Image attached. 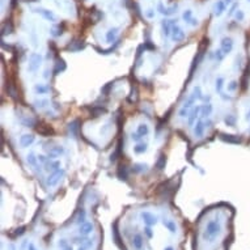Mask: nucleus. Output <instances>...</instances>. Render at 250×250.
Here are the masks:
<instances>
[{
    "instance_id": "f257e3e1",
    "label": "nucleus",
    "mask_w": 250,
    "mask_h": 250,
    "mask_svg": "<svg viewBox=\"0 0 250 250\" xmlns=\"http://www.w3.org/2000/svg\"><path fill=\"white\" fill-rule=\"evenodd\" d=\"M203 98V94H202V88L200 87H195L193 92H191V94L189 96V98L186 100L182 106L179 107V110H178V117L179 118H187L189 114H190V111L193 110V107H194V104L197 102L198 100H202Z\"/></svg>"
},
{
    "instance_id": "f03ea898",
    "label": "nucleus",
    "mask_w": 250,
    "mask_h": 250,
    "mask_svg": "<svg viewBox=\"0 0 250 250\" xmlns=\"http://www.w3.org/2000/svg\"><path fill=\"white\" fill-rule=\"evenodd\" d=\"M220 233H221V224H220L217 219H213V220L207 221V224H206V227L203 229L202 237L206 242H213Z\"/></svg>"
},
{
    "instance_id": "7ed1b4c3",
    "label": "nucleus",
    "mask_w": 250,
    "mask_h": 250,
    "mask_svg": "<svg viewBox=\"0 0 250 250\" xmlns=\"http://www.w3.org/2000/svg\"><path fill=\"white\" fill-rule=\"evenodd\" d=\"M42 62H43V56L38 52H32L30 56H29V62H28V71L29 72H37L40 71V68L42 66Z\"/></svg>"
},
{
    "instance_id": "20e7f679",
    "label": "nucleus",
    "mask_w": 250,
    "mask_h": 250,
    "mask_svg": "<svg viewBox=\"0 0 250 250\" xmlns=\"http://www.w3.org/2000/svg\"><path fill=\"white\" fill-rule=\"evenodd\" d=\"M63 175H64V170H63V169H58L55 171H52V173L48 175L47 179H46V185L48 186V187H54V186H56L58 183L60 182V179L63 178Z\"/></svg>"
},
{
    "instance_id": "39448f33",
    "label": "nucleus",
    "mask_w": 250,
    "mask_h": 250,
    "mask_svg": "<svg viewBox=\"0 0 250 250\" xmlns=\"http://www.w3.org/2000/svg\"><path fill=\"white\" fill-rule=\"evenodd\" d=\"M140 219L145 225H149V227H153V225H156L159 223L157 216L153 215L152 212H149V211H141L140 212Z\"/></svg>"
},
{
    "instance_id": "423d86ee",
    "label": "nucleus",
    "mask_w": 250,
    "mask_h": 250,
    "mask_svg": "<svg viewBox=\"0 0 250 250\" xmlns=\"http://www.w3.org/2000/svg\"><path fill=\"white\" fill-rule=\"evenodd\" d=\"M200 110H202V105H197L193 107V110L190 111V114L187 117V125L190 127L195 126V123L198 122V119L200 118Z\"/></svg>"
},
{
    "instance_id": "0eeeda50",
    "label": "nucleus",
    "mask_w": 250,
    "mask_h": 250,
    "mask_svg": "<svg viewBox=\"0 0 250 250\" xmlns=\"http://www.w3.org/2000/svg\"><path fill=\"white\" fill-rule=\"evenodd\" d=\"M170 40L173 42H181L185 40V32L183 29L178 26L177 24H174L173 28H171V34H170Z\"/></svg>"
},
{
    "instance_id": "6e6552de",
    "label": "nucleus",
    "mask_w": 250,
    "mask_h": 250,
    "mask_svg": "<svg viewBox=\"0 0 250 250\" xmlns=\"http://www.w3.org/2000/svg\"><path fill=\"white\" fill-rule=\"evenodd\" d=\"M34 12L41 14V16L45 18V20H47L48 22H56L58 21V17L51 11H48V9H46V8H36L34 9Z\"/></svg>"
},
{
    "instance_id": "1a4fd4ad",
    "label": "nucleus",
    "mask_w": 250,
    "mask_h": 250,
    "mask_svg": "<svg viewBox=\"0 0 250 250\" xmlns=\"http://www.w3.org/2000/svg\"><path fill=\"white\" fill-rule=\"evenodd\" d=\"M233 45H234V42L230 37H224L223 40L220 41V48L223 50V52L225 55H228V54L233 50Z\"/></svg>"
},
{
    "instance_id": "9d476101",
    "label": "nucleus",
    "mask_w": 250,
    "mask_h": 250,
    "mask_svg": "<svg viewBox=\"0 0 250 250\" xmlns=\"http://www.w3.org/2000/svg\"><path fill=\"white\" fill-rule=\"evenodd\" d=\"M174 24H177V20H163L161 21V30L165 38L170 37L171 34V28H173Z\"/></svg>"
},
{
    "instance_id": "9b49d317",
    "label": "nucleus",
    "mask_w": 250,
    "mask_h": 250,
    "mask_svg": "<svg viewBox=\"0 0 250 250\" xmlns=\"http://www.w3.org/2000/svg\"><path fill=\"white\" fill-rule=\"evenodd\" d=\"M206 129H207V126H206V122L203 118H199L198 122L195 123L194 126V136L195 138H202V136L204 135V131Z\"/></svg>"
},
{
    "instance_id": "f8f14e48",
    "label": "nucleus",
    "mask_w": 250,
    "mask_h": 250,
    "mask_svg": "<svg viewBox=\"0 0 250 250\" xmlns=\"http://www.w3.org/2000/svg\"><path fill=\"white\" fill-rule=\"evenodd\" d=\"M64 147H62V145H54L51 147V148H48L47 149V157L48 159H56V157H59V156L62 155H64Z\"/></svg>"
},
{
    "instance_id": "ddd939ff",
    "label": "nucleus",
    "mask_w": 250,
    "mask_h": 250,
    "mask_svg": "<svg viewBox=\"0 0 250 250\" xmlns=\"http://www.w3.org/2000/svg\"><path fill=\"white\" fill-rule=\"evenodd\" d=\"M34 140H36V138H34V135L32 134H24L20 136V140H18V143H20L21 148H28V147H30Z\"/></svg>"
},
{
    "instance_id": "4468645a",
    "label": "nucleus",
    "mask_w": 250,
    "mask_h": 250,
    "mask_svg": "<svg viewBox=\"0 0 250 250\" xmlns=\"http://www.w3.org/2000/svg\"><path fill=\"white\" fill-rule=\"evenodd\" d=\"M60 166H62V164H60L59 160H56V159H48V160L46 161V164H45V170H46V171H51V173H52V171L60 169Z\"/></svg>"
},
{
    "instance_id": "2eb2a0df",
    "label": "nucleus",
    "mask_w": 250,
    "mask_h": 250,
    "mask_svg": "<svg viewBox=\"0 0 250 250\" xmlns=\"http://www.w3.org/2000/svg\"><path fill=\"white\" fill-rule=\"evenodd\" d=\"M93 232V224L90 221H85L79 225V229H77V233L80 234V236H88V234H90Z\"/></svg>"
},
{
    "instance_id": "dca6fc26",
    "label": "nucleus",
    "mask_w": 250,
    "mask_h": 250,
    "mask_svg": "<svg viewBox=\"0 0 250 250\" xmlns=\"http://www.w3.org/2000/svg\"><path fill=\"white\" fill-rule=\"evenodd\" d=\"M177 4L175 6H171V7H164V4L163 3H159V6H157V9H159V12L160 13H163L164 16H170V14H173L177 12Z\"/></svg>"
},
{
    "instance_id": "f3484780",
    "label": "nucleus",
    "mask_w": 250,
    "mask_h": 250,
    "mask_svg": "<svg viewBox=\"0 0 250 250\" xmlns=\"http://www.w3.org/2000/svg\"><path fill=\"white\" fill-rule=\"evenodd\" d=\"M213 111V105L211 102H206V104L202 105V110H200V118H210V115L212 114Z\"/></svg>"
},
{
    "instance_id": "a211bd4d",
    "label": "nucleus",
    "mask_w": 250,
    "mask_h": 250,
    "mask_svg": "<svg viewBox=\"0 0 250 250\" xmlns=\"http://www.w3.org/2000/svg\"><path fill=\"white\" fill-rule=\"evenodd\" d=\"M225 8H227V4H225L224 0H217V2L213 4V14L216 17L221 16L225 11Z\"/></svg>"
},
{
    "instance_id": "6ab92c4d",
    "label": "nucleus",
    "mask_w": 250,
    "mask_h": 250,
    "mask_svg": "<svg viewBox=\"0 0 250 250\" xmlns=\"http://www.w3.org/2000/svg\"><path fill=\"white\" fill-rule=\"evenodd\" d=\"M118 33H119V28H110L109 30L106 32V42L109 43H113L117 41V37H118Z\"/></svg>"
},
{
    "instance_id": "aec40b11",
    "label": "nucleus",
    "mask_w": 250,
    "mask_h": 250,
    "mask_svg": "<svg viewBox=\"0 0 250 250\" xmlns=\"http://www.w3.org/2000/svg\"><path fill=\"white\" fill-rule=\"evenodd\" d=\"M33 90L36 94H46V93L50 90V87H48L47 84H43V83H38V84L34 85Z\"/></svg>"
},
{
    "instance_id": "412c9836",
    "label": "nucleus",
    "mask_w": 250,
    "mask_h": 250,
    "mask_svg": "<svg viewBox=\"0 0 250 250\" xmlns=\"http://www.w3.org/2000/svg\"><path fill=\"white\" fill-rule=\"evenodd\" d=\"M132 149H134V153L136 155H143L148 151V144L144 143V141H140V143H136Z\"/></svg>"
},
{
    "instance_id": "4be33fe9",
    "label": "nucleus",
    "mask_w": 250,
    "mask_h": 250,
    "mask_svg": "<svg viewBox=\"0 0 250 250\" xmlns=\"http://www.w3.org/2000/svg\"><path fill=\"white\" fill-rule=\"evenodd\" d=\"M136 132H138L139 135L143 136V138H144V136H148L149 132H151L149 126L147 125V123H139L138 127H136Z\"/></svg>"
},
{
    "instance_id": "5701e85b",
    "label": "nucleus",
    "mask_w": 250,
    "mask_h": 250,
    "mask_svg": "<svg viewBox=\"0 0 250 250\" xmlns=\"http://www.w3.org/2000/svg\"><path fill=\"white\" fill-rule=\"evenodd\" d=\"M132 246L135 248V250L143 249V237H141V234L136 233L134 236V238H132Z\"/></svg>"
},
{
    "instance_id": "b1692460",
    "label": "nucleus",
    "mask_w": 250,
    "mask_h": 250,
    "mask_svg": "<svg viewBox=\"0 0 250 250\" xmlns=\"http://www.w3.org/2000/svg\"><path fill=\"white\" fill-rule=\"evenodd\" d=\"M163 224L170 233H173V234L177 233V224H175V221H173V220H164Z\"/></svg>"
},
{
    "instance_id": "393cba45",
    "label": "nucleus",
    "mask_w": 250,
    "mask_h": 250,
    "mask_svg": "<svg viewBox=\"0 0 250 250\" xmlns=\"http://www.w3.org/2000/svg\"><path fill=\"white\" fill-rule=\"evenodd\" d=\"M26 163L30 165V166H34V168H38V156H36V153H30L26 155Z\"/></svg>"
},
{
    "instance_id": "a878e982",
    "label": "nucleus",
    "mask_w": 250,
    "mask_h": 250,
    "mask_svg": "<svg viewBox=\"0 0 250 250\" xmlns=\"http://www.w3.org/2000/svg\"><path fill=\"white\" fill-rule=\"evenodd\" d=\"M33 105L36 106L37 109H45V107H47L48 105H50V101H48L47 98H40V100L34 101Z\"/></svg>"
},
{
    "instance_id": "bb28decb",
    "label": "nucleus",
    "mask_w": 250,
    "mask_h": 250,
    "mask_svg": "<svg viewBox=\"0 0 250 250\" xmlns=\"http://www.w3.org/2000/svg\"><path fill=\"white\" fill-rule=\"evenodd\" d=\"M85 220H87V211L85 210H79V212H77L76 215V219H75V221L76 224H83V223H85Z\"/></svg>"
},
{
    "instance_id": "cd10ccee",
    "label": "nucleus",
    "mask_w": 250,
    "mask_h": 250,
    "mask_svg": "<svg viewBox=\"0 0 250 250\" xmlns=\"http://www.w3.org/2000/svg\"><path fill=\"white\" fill-rule=\"evenodd\" d=\"M224 83H225V80H224V77H221V76L216 77V80H215V89H216V92L219 93V94H220V93H223Z\"/></svg>"
},
{
    "instance_id": "c85d7f7f",
    "label": "nucleus",
    "mask_w": 250,
    "mask_h": 250,
    "mask_svg": "<svg viewBox=\"0 0 250 250\" xmlns=\"http://www.w3.org/2000/svg\"><path fill=\"white\" fill-rule=\"evenodd\" d=\"M21 123L25 126V127H33V126H34V119L32 118L30 115L25 114L24 117H21Z\"/></svg>"
},
{
    "instance_id": "c756f323",
    "label": "nucleus",
    "mask_w": 250,
    "mask_h": 250,
    "mask_svg": "<svg viewBox=\"0 0 250 250\" xmlns=\"http://www.w3.org/2000/svg\"><path fill=\"white\" fill-rule=\"evenodd\" d=\"M237 88H238V83H237V81H234V80L229 81L228 84H227V90H228L229 93L236 92V90H237Z\"/></svg>"
},
{
    "instance_id": "7c9ffc66",
    "label": "nucleus",
    "mask_w": 250,
    "mask_h": 250,
    "mask_svg": "<svg viewBox=\"0 0 250 250\" xmlns=\"http://www.w3.org/2000/svg\"><path fill=\"white\" fill-rule=\"evenodd\" d=\"M182 18L186 24H189L191 21V18H193V11H191V9H186V11L182 13Z\"/></svg>"
},
{
    "instance_id": "2f4dec72",
    "label": "nucleus",
    "mask_w": 250,
    "mask_h": 250,
    "mask_svg": "<svg viewBox=\"0 0 250 250\" xmlns=\"http://www.w3.org/2000/svg\"><path fill=\"white\" fill-rule=\"evenodd\" d=\"M147 168H148V165H147V164H135L134 166H132V169H134L135 173H141V171H145Z\"/></svg>"
},
{
    "instance_id": "473e14b6",
    "label": "nucleus",
    "mask_w": 250,
    "mask_h": 250,
    "mask_svg": "<svg viewBox=\"0 0 250 250\" xmlns=\"http://www.w3.org/2000/svg\"><path fill=\"white\" fill-rule=\"evenodd\" d=\"M225 56H227V55H225V54L223 52V50H221V48H217V50L215 51V59H216V62H217V63L223 62Z\"/></svg>"
},
{
    "instance_id": "72a5a7b5",
    "label": "nucleus",
    "mask_w": 250,
    "mask_h": 250,
    "mask_svg": "<svg viewBox=\"0 0 250 250\" xmlns=\"http://www.w3.org/2000/svg\"><path fill=\"white\" fill-rule=\"evenodd\" d=\"M66 70V63L63 62V60H58L56 63V66H55V70H54V72L55 73H60Z\"/></svg>"
},
{
    "instance_id": "f704fd0d",
    "label": "nucleus",
    "mask_w": 250,
    "mask_h": 250,
    "mask_svg": "<svg viewBox=\"0 0 250 250\" xmlns=\"http://www.w3.org/2000/svg\"><path fill=\"white\" fill-rule=\"evenodd\" d=\"M144 234H145V237L149 238V240L153 238L155 233H153V229H152V227H149V225H145V227H144Z\"/></svg>"
},
{
    "instance_id": "c9c22d12",
    "label": "nucleus",
    "mask_w": 250,
    "mask_h": 250,
    "mask_svg": "<svg viewBox=\"0 0 250 250\" xmlns=\"http://www.w3.org/2000/svg\"><path fill=\"white\" fill-rule=\"evenodd\" d=\"M68 48L72 51H76V50H80V48H83V43L80 41H73L72 45L68 46Z\"/></svg>"
},
{
    "instance_id": "e433bc0d",
    "label": "nucleus",
    "mask_w": 250,
    "mask_h": 250,
    "mask_svg": "<svg viewBox=\"0 0 250 250\" xmlns=\"http://www.w3.org/2000/svg\"><path fill=\"white\" fill-rule=\"evenodd\" d=\"M224 121H225V123H227L228 126H234V125H236V117L232 115V114H229V115L225 117Z\"/></svg>"
},
{
    "instance_id": "4c0bfd02",
    "label": "nucleus",
    "mask_w": 250,
    "mask_h": 250,
    "mask_svg": "<svg viewBox=\"0 0 250 250\" xmlns=\"http://www.w3.org/2000/svg\"><path fill=\"white\" fill-rule=\"evenodd\" d=\"M50 33H51V36H54V37H59V36H62V29H60V26H52L51 28V30H50Z\"/></svg>"
},
{
    "instance_id": "58836bf2",
    "label": "nucleus",
    "mask_w": 250,
    "mask_h": 250,
    "mask_svg": "<svg viewBox=\"0 0 250 250\" xmlns=\"http://www.w3.org/2000/svg\"><path fill=\"white\" fill-rule=\"evenodd\" d=\"M221 139L225 141H229V143H238L240 141L238 138H233V135H223Z\"/></svg>"
},
{
    "instance_id": "ea45409f",
    "label": "nucleus",
    "mask_w": 250,
    "mask_h": 250,
    "mask_svg": "<svg viewBox=\"0 0 250 250\" xmlns=\"http://www.w3.org/2000/svg\"><path fill=\"white\" fill-rule=\"evenodd\" d=\"M141 139H143V136H141V135H139L138 134V132H131V140L132 141H134V143L136 144V143H140V141H141Z\"/></svg>"
},
{
    "instance_id": "a19ab883",
    "label": "nucleus",
    "mask_w": 250,
    "mask_h": 250,
    "mask_svg": "<svg viewBox=\"0 0 250 250\" xmlns=\"http://www.w3.org/2000/svg\"><path fill=\"white\" fill-rule=\"evenodd\" d=\"M12 32V26H11V24H8L6 22L3 25V36H6V34H11Z\"/></svg>"
},
{
    "instance_id": "79ce46f5",
    "label": "nucleus",
    "mask_w": 250,
    "mask_h": 250,
    "mask_svg": "<svg viewBox=\"0 0 250 250\" xmlns=\"http://www.w3.org/2000/svg\"><path fill=\"white\" fill-rule=\"evenodd\" d=\"M58 246H59L60 249H64L67 246H70V245H68V241H67L66 238H60L59 241H58Z\"/></svg>"
},
{
    "instance_id": "37998d69",
    "label": "nucleus",
    "mask_w": 250,
    "mask_h": 250,
    "mask_svg": "<svg viewBox=\"0 0 250 250\" xmlns=\"http://www.w3.org/2000/svg\"><path fill=\"white\" fill-rule=\"evenodd\" d=\"M164 166H165V157L164 156H161V157L159 159V161H157V168L161 170V169H164Z\"/></svg>"
},
{
    "instance_id": "c03bdc74",
    "label": "nucleus",
    "mask_w": 250,
    "mask_h": 250,
    "mask_svg": "<svg viewBox=\"0 0 250 250\" xmlns=\"http://www.w3.org/2000/svg\"><path fill=\"white\" fill-rule=\"evenodd\" d=\"M234 17H236V20L237 21H242L244 20V17H245V14L242 11H237L236 13H234Z\"/></svg>"
},
{
    "instance_id": "a18cd8bd",
    "label": "nucleus",
    "mask_w": 250,
    "mask_h": 250,
    "mask_svg": "<svg viewBox=\"0 0 250 250\" xmlns=\"http://www.w3.org/2000/svg\"><path fill=\"white\" fill-rule=\"evenodd\" d=\"M47 160H48V157H46L45 155H38V163H40V164H43V165H45Z\"/></svg>"
},
{
    "instance_id": "49530a36",
    "label": "nucleus",
    "mask_w": 250,
    "mask_h": 250,
    "mask_svg": "<svg viewBox=\"0 0 250 250\" xmlns=\"http://www.w3.org/2000/svg\"><path fill=\"white\" fill-rule=\"evenodd\" d=\"M77 122L75 121V122H72V123H70V125H68V130H72V132H73V134H75V132H76V130H77Z\"/></svg>"
},
{
    "instance_id": "de8ad7c7",
    "label": "nucleus",
    "mask_w": 250,
    "mask_h": 250,
    "mask_svg": "<svg viewBox=\"0 0 250 250\" xmlns=\"http://www.w3.org/2000/svg\"><path fill=\"white\" fill-rule=\"evenodd\" d=\"M145 16L148 17V18H153L155 17V11H153V9H148V11L145 12Z\"/></svg>"
},
{
    "instance_id": "09e8293b",
    "label": "nucleus",
    "mask_w": 250,
    "mask_h": 250,
    "mask_svg": "<svg viewBox=\"0 0 250 250\" xmlns=\"http://www.w3.org/2000/svg\"><path fill=\"white\" fill-rule=\"evenodd\" d=\"M237 7H238V4H237V3H234L233 6H232V8H230V11H229V16H232L233 13H236V12H237V11H236Z\"/></svg>"
},
{
    "instance_id": "8fccbe9b",
    "label": "nucleus",
    "mask_w": 250,
    "mask_h": 250,
    "mask_svg": "<svg viewBox=\"0 0 250 250\" xmlns=\"http://www.w3.org/2000/svg\"><path fill=\"white\" fill-rule=\"evenodd\" d=\"M198 24H199V22H198V18L193 17V18H191V21L189 22V25H190V26H197Z\"/></svg>"
},
{
    "instance_id": "3c124183",
    "label": "nucleus",
    "mask_w": 250,
    "mask_h": 250,
    "mask_svg": "<svg viewBox=\"0 0 250 250\" xmlns=\"http://www.w3.org/2000/svg\"><path fill=\"white\" fill-rule=\"evenodd\" d=\"M26 250H38V248H37L33 242H29V244H28V246H26Z\"/></svg>"
},
{
    "instance_id": "603ef678",
    "label": "nucleus",
    "mask_w": 250,
    "mask_h": 250,
    "mask_svg": "<svg viewBox=\"0 0 250 250\" xmlns=\"http://www.w3.org/2000/svg\"><path fill=\"white\" fill-rule=\"evenodd\" d=\"M22 233H24V228H18L16 232H14V234H16V236H20V234H22Z\"/></svg>"
},
{
    "instance_id": "864d4df0",
    "label": "nucleus",
    "mask_w": 250,
    "mask_h": 250,
    "mask_svg": "<svg viewBox=\"0 0 250 250\" xmlns=\"http://www.w3.org/2000/svg\"><path fill=\"white\" fill-rule=\"evenodd\" d=\"M48 72H50L48 70L45 71V73H43V79H48V76H50V75H48Z\"/></svg>"
},
{
    "instance_id": "5fc2aeb1",
    "label": "nucleus",
    "mask_w": 250,
    "mask_h": 250,
    "mask_svg": "<svg viewBox=\"0 0 250 250\" xmlns=\"http://www.w3.org/2000/svg\"><path fill=\"white\" fill-rule=\"evenodd\" d=\"M8 250H16V246H14L13 244H9L8 245Z\"/></svg>"
},
{
    "instance_id": "6e6d98bb",
    "label": "nucleus",
    "mask_w": 250,
    "mask_h": 250,
    "mask_svg": "<svg viewBox=\"0 0 250 250\" xmlns=\"http://www.w3.org/2000/svg\"><path fill=\"white\" fill-rule=\"evenodd\" d=\"M246 119H248V121H250V109H249V111L246 113Z\"/></svg>"
},
{
    "instance_id": "4d7b16f0",
    "label": "nucleus",
    "mask_w": 250,
    "mask_h": 250,
    "mask_svg": "<svg viewBox=\"0 0 250 250\" xmlns=\"http://www.w3.org/2000/svg\"><path fill=\"white\" fill-rule=\"evenodd\" d=\"M164 250H174V248H171V246H166Z\"/></svg>"
},
{
    "instance_id": "13d9d810",
    "label": "nucleus",
    "mask_w": 250,
    "mask_h": 250,
    "mask_svg": "<svg viewBox=\"0 0 250 250\" xmlns=\"http://www.w3.org/2000/svg\"><path fill=\"white\" fill-rule=\"evenodd\" d=\"M62 250H73V249H72V246H67V248H64V249H62Z\"/></svg>"
},
{
    "instance_id": "bf43d9fd",
    "label": "nucleus",
    "mask_w": 250,
    "mask_h": 250,
    "mask_svg": "<svg viewBox=\"0 0 250 250\" xmlns=\"http://www.w3.org/2000/svg\"><path fill=\"white\" fill-rule=\"evenodd\" d=\"M224 2H225V4H230V3L233 2V0H224Z\"/></svg>"
},
{
    "instance_id": "052dcab7",
    "label": "nucleus",
    "mask_w": 250,
    "mask_h": 250,
    "mask_svg": "<svg viewBox=\"0 0 250 250\" xmlns=\"http://www.w3.org/2000/svg\"><path fill=\"white\" fill-rule=\"evenodd\" d=\"M77 250H88V249L84 248V246H79V249H77Z\"/></svg>"
},
{
    "instance_id": "680f3d73",
    "label": "nucleus",
    "mask_w": 250,
    "mask_h": 250,
    "mask_svg": "<svg viewBox=\"0 0 250 250\" xmlns=\"http://www.w3.org/2000/svg\"><path fill=\"white\" fill-rule=\"evenodd\" d=\"M248 2H250V0H248Z\"/></svg>"
}]
</instances>
